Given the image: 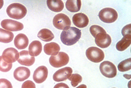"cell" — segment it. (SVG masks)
Instances as JSON below:
<instances>
[{
  "label": "cell",
  "mask_w": 131,
  "mask_h": 88,
  "mask_svg": "<svg viewBox=\"0 0 131 88\" xmlns=\"http://www.w3.org/2000/svg\"><path fill=\"white\" fill-rule=\"evenodd\" d=\"M81 30L74 27H67L61 33L60 38L65 45L71 46L75 44L81 38Z\"/></svg>",
  "instance_id": "cell-1"
},
{
  "label": "cell",
  "mask_w": 131,
  "mask_h": 88,
  "mask_svg": "<svg viewBox=\"0 0 131 88\" xmlns=\"http://www.w3.org/2000/svg\"><path fill=\"white\" fill-rule=\"evenodd\" d=\"M7 13L10 18L19 20L24 18L27 13V9L19 3H13L7 8Z\"/></svg>",
  "instance_id": "cell-2"
},
{
  "label": "cell",
  "mask_w": 131,
  "mask_h": 88,
  "mask_svg": "<svg viewBox=\"0 0 131 88\" xmlns=\"http://www.w3.org/2000/svg\"><path fill=\"white\" fill-rule=\"evenodd\" d=\"M99 17L105 23H112L115 22L118 19V13L113 8H105L100 10Z\"/></svg>",
  "instance_id": "cell-3"
},
{
  "label": "cell",
  "mask_w": 131,
  "mask_h": 88,
  "mask_svg": "<svg viewBox=\"0 0 131 88\" xmlns=\"http://www.w3.org/2000/svg\"><path fill=\"white\" fill-rule=\"evenodd\" d=\"M69 60L68 55L62 52H60L56 56H51L49 58L51 66L55 68H60L61 67L66 66L69 63Z\"/></svg>",
  "instance_id": "cell-4"
},
{
  "label": "cell",
  "mask_w": 131,
  "mask_h": 88,
  "mask_svg": "<svg viewBox=\"0 0 131 88\" xmlns=\"http://www.w3.org/2000/svg\"><path fill=\"white\" fill-rule=\"evenodd\" d=\"M86 55L90 61L93 63L101 62L104 58V52L94 47L89 48L86 51Z\"/></svg>",
  "instance_id": "cell-5"
},
{
  "label": "cell",
  "mask_w": 131,
  "mask_h": 88,
  "mask_svg": "<svg viewBox=\"0 0 131 88\" xmlns=\"http://www.w3.org/2000/svg\"><path fill=\"white\" fill-rule=\"evenodd\" d=\"M54 26L58 30H63L71 27V22L69 18L64 13H58L54 16L52 21Z\"/></svg>",
  "instance_id": "cell-6"
},
{
  "label": "cell",
  "mask_w": 131,
  "mask_h": 88,
  "mask_svg": "<svg viewBox=\"0 0 131 88\" xmlns=\"http://www.w3.org/2000/svg\"><path fill=\"white\" fill-rule=\"evenodd\" d=\"M100 70L101 74L108 78H114L117 75V68L113 63L109 61H104L100 65Z\"/></svg>",
  "instance_id": "cell-7"
},
{
  "label": "cell",
  "mask_w": 131,
  "mask_h": 88,
  "mask_svg": "<svg viewBox=\"0 0 131 88\" xmlns=\"http://www.w3.org/2000/svg\"><path fill=\"white\" fill-rule=\"evenodd\" d=\"M2 57L6 63L12 64L19 59V53L15 48H9L4 50L2 54Z\"/></svg>",
  "instance_id": "cell-8"
},
{
  "label": "cell",
  "mask_w": 131,
  "mask_h": 88,
  "mask_svg": "<svg viewBox=\"0 0 131 88\" xmlns=\"http://www.w3.org/2000/svg\"><path fill=\"white\" fill-rule=\"evenodd\" d=\"M1 25L4 30L9 31H20L24 27L22 23L11 19L3 20L1 23Z\"/></svg>",
  "instance_id": "cell-9"
},
{
  "label": "cell",
  "mask_w": 131,
  "mask_h": 88,
  "mask_svg": "<svg viewBox=\"0 0 131 88\" xmlns=\"http://www.w3.org/2000/svg\"><path fill=\"white\" fill-rule=\"evenodd\" d=\"M94 38L96 44L101 48H107L111 43V38L105 31L99 33Z\"/></svg>",
  "instance_id": "cell-10"
},
{
  "label": "cell",
  "mask_w": 131,
  "mask_h": 88,
  "mask_svg": "<svg viewBox=\"0 0 131 88\" xmlns=\"http://www.w3.org/2000/svg\"><path fill=\"white\" fill-rule=\"evenodd\" d=\"M72 69L69 67H66L58 70L53 75V79L56 82L64 81L68 79L72 74Z\"/></svg>",
  "instance_id": "cell-11"
},
{
  "label": "cell",
  "mask_w": 131,
  "mask_h": 88,
  "mask_svg": "<svg viewBox=\"0 0 131 88\" xmlns=\"http://www.w3.org/2000/svg\"><path fill=\"white\" fill-rule=\"evenodd\" d=\"M48 76V69L45 66H41L35 71L33 78L37 83H41L46 80Z\"/></svg>",
  "instance_id": "cell-12"
},
{
  "label": "cell",
  "mask_w": 131,
  "mask_h": 88,
  "mask_svg": "<svg viewBox=\"0 0 131 88\" xmlns=\"http://www.w3.org/2000/svg\"><path fill=\"white\" fill-rule=\"evenodd\" d=\"M72 22L74 25L78 28H84L88 26L89 20L87 16L83 13L74 14L72 17Z\"/></svg>",
  "instance_id": "cell-13"
},
{
  "label": "cell",
  "mask_w": 131,
  "mask_h": 88,
  "mask_svg": "<svg viewBox=\"0 0 131 88\" xmlns=\"http://www.w3.org/2000/svg\"><path fill=\"white\" fill-rule=\"evenodd\" d=\"M19 64L23 66H31L35 62V58L31 56L27 51H22L19 53V58L18 60Z\"/></svg>",
  "instance_id": "cell-14"
},
{
  "label": "cell",
  "mask_w": 131,
  "mask_h": 88,
  "mask_svg": "<svg viewBox=\"0 0 131 88\" xmlns=\"http://www.w3.org/2000/svg\"><path fill=\"white\" fill-rule=\"evenodd\" d=\"M30 71L28 68L25 67H19L15 69L14 72V77L19 81H24L30 77Z\"/></svg>",
  "instance_id": "cell-15"
},
{
  "label": "cell",
  "mask_w": 131,
  "mask_h": 88,
  "mask_svg": "<svg viewBox=\"0 0 131 88\" xmlns=\"http://www.w3.org/2000/svg\"><path fill=\"white\" fill-rule=\"evenodd\" d=\"M29 39L25 34H19L14 39V45L19 49H24L27 47Z\"/></svg>",
  "instance_id": "cell-16"
},
{
  "label": "cell",
  "mask_w": 131,
  "mask_h": 88,
  "mask_svg": "<svg viewBox=\"0 0 131 88\" xmlns=\"http://www.w3.org/2000/svg\"><path fill=\"white\" fill-rule=\"evenodd\" d=\"M60 51V47L56 42L46 43L44 47V51L46 54L50 56H56Z\"/></svg>",
  "instance_id": "cell-17"
},
{
  "label": "cell",
  "mask_w": 131,
  "mask_h": 88,
  "mask_svg": "<svg viewBox=\"0 0 131 88\" xmlns=\"http://www.w3.org/2000/svg\"><path fill=\"white\" fill-rule=\"evenodd\" d=\"M42 51V44L39 41H34L29 45V53L31 56H37Z\"/></svg>",
  "instance_id": "cell-18"
},
{
  "label": "cell",
  "mask_w": 131,
  "mask_h": 88,
  "mask_svg": "<svg viewBox=\"0 0 131 88\" xmlns=\"http://www.w3.org/2000/svg\"><path fill=\"white\" fill-rule=\"evenodd\" d=\"M47 5L49 9L54 12L62 11L64 8V3L62 1H47Z\"/></svg>",
  "instance_id": "cell-19"
},
{
  "label": "cell",
  "mask_w": 131,
  "mask_h": 88,
  "mask_svg": "<svg viewBox=\"0 0 131 88\" xmlns=\"http://www.w3.org/2000/svg\"><path fill=\"white\" fill-rule=\"evenodd\" d=\"M81 1L77 0H68L65 4V7L68 10L71 12H77L79 11L81 8Z\"/></svg>",
  "instance_id": "cell-20"
},
{
  "label": "cell",
  "mask_w": 131,
  "mask_h": 88,
  "mask_svg": "<svg viewBox=\"0 0 131 88\" xmlns=\"http://www.w3.org/2000/svg\"><path fill=\"white\" fill-rule=\"evenodd\" d=\"M37 37L44 42L51 41L54 38V35L51 31L47 28H43L39 31Z\"/></svg>",
  "instance_id": "cell-21"
},
{
  "label": "cell",
  "mask_w": 131,
  "mask_h": 88,
  "mask_svg": "<svg viewBox=\"0 0 131 88\" xmlns=\"http://www.w3.org/2000/svg\"><path fill=\"white\" fill-rule=\"evenodd\" d=\"M14 34L10 31L0 28V42L9 43L13 40Z\"/></svg>",
  "instance_id": "cell-22"
},
{
  "label": "cell",
  "mask_w": 131,
  "mask_h": 88,
  "mask_svg": "<svg viewBox=\"0 0 131 88\" xmlns=\"http://www.w3.org/2000/svg\"><path fill=\"white\" fill-rule=\"evenodd\" d=\"M131 38H130L123 37L121 40L118 41L116 44V49L118 51L122 52L127 49L129 47L131 43Z\"/></svg>",
  "instance_id": "cell-23"
},
{
  "label": "cell",
  "mask_w": 131,
  "mask_h": 88,
  "mask_svg": "<svg viewBox=\"0 0 131 88\" xmlns=\"http://www.w3.org/2000/svg\"><path fill=\"white\" fill-rule=\"evenodd\" d=\"M131 68V58L127 59L120 62L118 65V69L120 72H125L130 70Z\"/></svg>",
  "instance_id": "cell-24"
},
{
  "label": "cell",
  "mask_w": 131,
  "mask_h": 88,
  "mask_svg": "<svg viewBox=\"0 0 131 88\" xmlns=\"http://www.w3.org/2000/svg\"><path fill=\"white\" fill-rule=\"evenodd\" d=\"M68 79L69 81H71V85L73 87L77 86L82 81V76L78 74H72Z\"/></svg>",
  "instance_id": "cell-25"
},
{
  "label": "cell",
  "mask_w": 131,
  "mask_h": 88,
  "mask_svg": "<svg viewBox=\"0 0 131 88\" xmlns=\"http://www.w3.org/2000/svg\"><path fill=\"white\" fill-rule=\"evenodd\" d=\"M12 64L7 63L3 59L2 56H0V71L2 72H8L11 70Z\"/></svg>",
  "instance_id": "cell-26"
},
{
  "label": "cell",
  "mask_w": 131,
  "mask_h": 88,
  "mask_svg": "<svg viewBox=\"0 0 131 88\" xmlns=\"http://www.w3.org/2000/svg\"><path fill=\"white\" fill-rule=\"evenodd\" d=\"M104 30L103 27H101L100 26H97V25H93V26L90 27V32L91 34L92 35V36L94 38L96 37L97 34H98L99 33L103 32V31H105Z\"/></svg>",
  "instance_id": "cell-27"
},
{
  "label": "cell",
  "mask_w": 131,
  "mask_h": 88,
  "mask_svg": "<svg viewBox=\"0 0 131 88\" xmlns=\"http://www.w3.org/2000/svg\"><path fill=\"white\" fill-rule=\"evenodd\" d=\"M131 26L130 24H128L124 26L122 30V35L124 37L130 38H131Z\"/></svg>",
  "instance_id": "cell-28"
},
{
  "label": "cell",
  "mask_w": 131,
  "mask_h": 88,
  "mask_svg": "<svg viewBox=\"0 0 131 88\" xmlns=\"http://www.w3.org/2000/svg\"><path fill=\"white\" fill-rule=\"evenodd\" d=\"M0 88H12L11 83L8 79H0Z\"/></svg>",
  "instance_id": "cell-29"
},
{
  "label": "cell",
  "mask_w": 131,
  "mask_h": 88,
  "mask_svg": "<svg viewBox=\"0 0 131 88\" xmlns=\"http://www.w3.org/2000/svg\"><path fill=\"white\" fill-rule=\"evenodd\" d=\"M22 88H36V85L31 81H26L22 85Z\"/></svg>",
  "instance_id": "cell-30"
},
{
  "label": "cell",
  "mask_w": 131,
  "mask_h": 88,
  "mask_svg": "<svg viewBox=\"0 0 131 88\" xmlns=\"http://www.w3.org/2000/svg\"><path fill=\"white\" fill-rule=\"evenodd\" d=\"M54 88H69V87L64 83H58L54 86Z\"/></svg>",
  "instance_id": "cell-31"
},
{
  "label": "cell",
  "mask_w": 131,
  "mask_h": 88,
  "mask_svg": "<svg viewBox=\"0 0 131 88\" xmlns=\"http://www.w3.org/2000/svg\"><path fill=\"white\" fill-rule=\"evenodd\" d=\"M3 5H4V1H3V0H0V9L3 8Z\"/></svg>",
  "instance_id": "cell-32"
},
{
  "label": "cell",
  "mask_w": 131,
  "mask_h": 88,
  "mask_svg": "<svg viewBox=\"0 0 131 88\" xmlns=\"http://www.w3.org/2000/svg\"><path fill=\"white\" fill-rule=\"evenodd\" d=\"M77 88H87V86H86V85H84V84H83V85H80L79 86L77 87Z\"/></svg>",
  "instance_id": "cell-33"
},
{
  "label": "cell",
  "mask_w": 131,
  "mask_h": 88,
  "mask_svg": "<svg viewBox=\"0 0 131 88\" xmlns=\"http://www.w3.org/2000/svg\"><path fill=\"white\" fill-rule=\"evenodd\" d=\"M113 88H115V87H113Z\"/></svg>",
  "instance_id": "cell-34"
}]
</instances>
